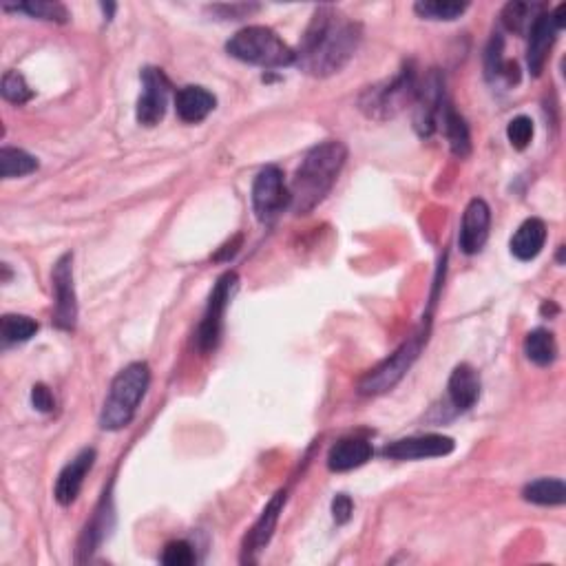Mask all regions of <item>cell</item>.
I'll return each mask as SVG.
<instances>
[{"mask_svg":"<svg viewBox=\"0 0 566 566\" xmlns=\"http://www.w3.org/2000/svg\"><path fill=\"white\" fill-rule=\"evenodd\" d=\"M215 107H217V98L204 87L188 85L177 91V96H175L177 118L186 124L204 122L208 115L215 111Z\"/></svg>","mask_w":566,"mask_h":566,"instance_id":"ac0fdd59","label":"cell"},{"mask_svg":"<svg viewBox=\"0 0 566 566\" xmlns=\"http://www.w3.org/2000/svg\"><path fill=\"white\" fill-rule=\"evenodd\" d=\"M228 56H233L248 65L264 69L290 67L297 62V51L290 49L270 27L253 25L237 31L226 43Z\"/></svg>","mask_w":566,"mask_h":566,"instance_id":"277c9868","label":"cell"},{"mask_svg":"<svg viewBox=\"0 0 566 566\" xmlns=\"http://www.w3.org/2000/svg\"><path fill=\"white\" fill-rule=\"evenodd\" d=\"M443 127H445L447 142H449V146H452L454 155L467 157L471 153L469 127H467L463 115L456 113L452 104H445V109H443Z\"/></svg>","mask_w":566,"mask_h":566,"instance_id":"d4e9b609","label":"cell"},{"mask_svg":"<svg viewBox=\"0 0 566 566\" xmlns=\"http://www.w3.org/2000/svg\"><path fill=\"white\" fill-rule=\"evenodd\" d=\"M558 23H555L553 14H540V18L533 23V27L529 29V47H527V62H529V71L533 78H540L544 65H547L549 51L555 43V36H558Z\"/></svg>","mask_w":566,"mask_h":566,"instance_id":"9a60e30c","label":"cell"},{"mask_svg":"<svg viewBox=\"0 0 566 566\" xmlns=\"http://www.w3.org/2000/svg\"><path fill=\"white\" fill-rule=\"evenodd\" d=\"M454 438L443 434H423L412 438H401L383 447V456L390 460H425L440 458L454 452Z\"/></svg>","mask_w":566,"mask_h":566,"instance_id":"7c38bea8","label":"cell"},{"mask_svg":"<svg viewBox=\"0 0 566 566\" xmlns=\"http://www.w3.org/2000/svg\"><path fill=\"white\" fill-rule=\"evenodd\" d=\"M38 169V160L23 149H14V146H3L0 149V175L5 180H14V177H25Z\"/></svg>","mask_w":566,"mask_h":566,"instance_id":"484cf974","label":"cell"},{"mask_svg":"<svg viewBox=\"0 0 566 566\" xmlns=\"http://www.w3.org/2000/svg\"><path fill=\"white\" fill-rule=\"evenodd\" d=\"M445 109V80L436 69L427 73L423 82H418L416 100H414V129L421 138L434 135L438 127V118Z\"/></svg>","mask_w":566,"mask_h":566,"instance_id":"9c48e42d","label":"cell"},{"mask_svg":"<svg viewBox=\"0 0 566 566\" xmlns=\"http://www.w3.org/2000/svg\"><path fill=\"white\" fill-rule=\"evenodd\" d=\"M352 513H354V502L350 496L339 494L332 500V518L337 524H348L352 520Z\"/></svg>","mask_w":566,"mask_h":566,"instance_id":"e575fe53","label":"cell"},{"mask_svg":"<svg viewBox=\"0 0 566 566\" xmlns=\"http://www.w3.org/2000/svg\"><path fill=\"white\" fill-rule=\"evenodd\" d=\"M257 9V5H215L211 7V12L224 20H239L257 12Z\"/></svg>","mask_w":566,"mask_h":566,"instance_id":"836d02e7","label":"cell"},{"mask_svg":"<svg viewBox=\"0 0 566 566\" xmlns=\"http://www.w3.org/2000/svg\"><path fill=\"white\" fill-rule=\"evenodd\" d=\"M449 403L456 412H467L480 398V376L469 363H460L449 376Z\"/></svg>","mask_w":566,"mask_h":566,"instance_id":"e0dca14e","label":"cell"},{"mask_svg":"<svg viewBox=\"0 0 566 566\" xmlns=\"http://www.w3.org/2000/svg\"><path fill=\"white\" fill-rule=\"evenodd\" d=\"M544 244H547V226H544L542 219L531 217L516 230L509 246L513 257L520 261H531L542 253Z\"/></svg>","mask_w":566,"mask_h":566,"instance_id":"44dd1931","label":"cell"},{"mask_svg":"<svg viewBox=\"0 0 566 566\" xmlns=\"http://www.w3.org/2000/svg\"><path fill=\"white\" fill-rule=\"evenodd\" d=\"M363 27L330 5L314 12L297 51V65L314 78L339 73L361 45Z\"/></svg>","mask_w":566,"mask_h":566,"instance_id":"6da1fadb","label":"cell"},{"mask_svg":"<svg viewBox=\"0 0 566 566\" xmlns=\"http://www.w3.org/2000/svg\"><path fill=\"white\" fill-rule=\"evenodd\" d=\"M418 91V73L412 62L396 73L392 80H383L379 85H372L361 93L359 109L370 120H392L398 113H403L416 100Z\"/></svg>","mask_w":566,"mask_h":566,"instance_id":"5b68a950","label":"cell"},{"mask_svg":"<svg viewBox=\"0 0 566 566\" xmlns=\"http://www.w3.org/2000/svg\"><path fill=\"white\" fill-rule=\"evenodd\" d=\"M427 341V332L414 334L407 339L401 348H398L390 359L383 361L379 368H374L365 379L359 383V394L363 396H381L385 392L394 390V387L403 381V376L410 372L418 356L423 352V345Z\"/></svg>","mask_w":566,"mask_h":566,"instance_id":"8992f818","label":"cell"},{"mask_svg":"<svg viewBox=\"0 0 566 566\" xmlns=\"http://www.w3.org/2000/svg\"><path fill=\"white\" fill-rule=\"evenodd\" d=\"M372 454H374V449L365 438H345V440H339V443L330 449L328 467L330 471L343 474V471H352L368 463Z\"/></svg>","mask_w":566,"mask_h":566,"instance_id":"d6986e66","label":"cell"},{"mask_svg":"<svg viewBox=\"0 0 566 566\" xmlns=\"http://www.w3.org/2000/svg\"><path fill=\"white\" fill-rule=\"evenodd\" d=\"M544 14V7L540 3H509L502 9V25H505L513 34L527 36L533 23Z\"/></svg>","mask_w":566,"mask_h":566,"instance_id":"603a6c76","label":"cell"},{"mask_svg":"<svg viewBox=\"0 0 566 566\" xmlns=\"http://www.w3.org/2000/svg\"><path fill=\"white\" fill-rule=\"evenodd\" d=\"M237 283H239V277L233 270L224 272V275L217 279L215 288L211 292V299H208L204 319L197 328V348L202 352H211L217 348L219 337H222L224 314H226L230 299H233L235 295Z\"/></svg>","mask_w":566,"mask_h":566,"instance_id":"52a82bcc","label":"cell"},{"mask_svg":"<svg viewBox=\"0 0 566 566\" xmlns=\"http://www.w3.org/2000/svg\"><path fill=\"white\" fill-rule=\"evenodd\" d=\"M290 206V191L283 182L279 166H266L255 177L253 184V208L259 222H272L283 208Z\"/></svg>","mask_w":566,"mask_h":566,"instance_id":"ba28073f","label":"cell"},{"mask_svg":"<svg viewBox=\"0 0 566 566\" xmlns=\"http://www.w3.org/2000/svg\"><path fill=\"white\" fill-rule=\"evenodd\" d=\"M142 96L138 100V111L135 118L142 127H155L164 120L166 104H169L171 93V80L166 73L157 67H146L142 71Z\"/></svg>","mask_w":566,"mask_h":566,"instance_id":"8fae6325","label":"cell"},{"mask_svg":"<svg viewBox=\"0 0 566 566\" xmlns=\"http://www.w3.org/2000/svg\"><path fill=\"white\" fill-rule=\"evenodd\" d=\"M491 228V208L485 199H471L463 213L458 244L465 255H478L485 248Z\"/></svg>","mask_w":566,"mask_h":566,"instance_id":"4fadbf2b","label":"cell"},{"mask_svg":"<svg viewBox=\"0 0 566 566\" xmlns=\"http://www.w3.org/2000/svg\"><path fill=\"white\" fill-rule=\"evenodd\" d=\"M51 283H54V323L65 332L76 330L78 323V301H76V288H73V255H62L54 272H51Z\"/></svg>","mask_w":566,"mask_h":566,"instance_id":"30bf717a","label":"cell"},{"mask_svg":"<svg viewBox=\"0 0 566 566\" xmlns=\"http://www.w3.org/2000/svg\"><path fill=\"white\" fill-rule=\"evenodd\" d=\"M502 51H505V40H502L500 31H496L494 38L489 40L485 54V76L489 82H500L505 87H513L520 82L518 62L502 58Z\"/></svg>","mask_w":566,"mask_h":566,"instance_id":"ffe728a7","label":"cell"},{"mask_svg":"<svg viewBox=\"0 0 566 566\" xmlns=\"http://www.w3.org/2000/svg\"><path fill=\"white\" fill-rule=\"evenodd\" d=\"M348 160V149L339 140L321 142L303 157L290 184V208L295 215H308L328 197Z\"/></svg>","mask_w":566,"mask_h":566,"instance_id":"7a4b0ae2","label":"cell"},{"mask_svg":"<svg viewBox=\"0 0 566 566\" xmlns=\"http://www.w3.org/2000/svg\"><path fill=\"white\" fill-rule=\"evenodd\" d=\"M151 383V370L146 363H131L111 383V390L100 412V427L107 432H120L135 418L138 405Z\"/></svg>","mask_w":566,"mask_h":566,"instance_id":"3957f363","label":"cell"},{"mask_svg":"<svg viewBox=\"0 0 566 566\" xmlns=\"http://www.w3.org/2000/svg\"><path fill=\"white\" fill-rule=\"evenodd\" d=\"M5 12L14 9V12L29 14L31 18L40 20H51V23H67L69 12L65 5L60 3H49V0H31V3H20V5H3Z\"/></svg>","mask_w":566,"mask_h":566,"instance_id":"f1b7e54d","label":"cell"},{"mask_svg":"<svg viewBox=\"0 0 566 566\" xmlns=\"http://www.w3.org/2000/svg\"><path fill=\"white\" fill-rule=\"evenodd\" d=\"M36 332L38 323L31 317H25V314H5V317L0 319V334H3L5 345L25 343L34 337Z\"/></svg>","mask_w":566,"mask_h":566,"instance_id":"4316f807","label":"cell"},{"mask_svg":"<svg viewBox=\"0 0 566 566\" xmlns=\"http://www.w3.org/2000/svg\"><path fill=\"white\" fill-rule=\"evenodd\" d=\"M467 3H456V0H421V3L414 5V12L427 18V20H456L467 12Z\"/></svg>","mask_w":566,"mask_h":566,"instance_id":"83f0119b","label":"cell"},{"mask_svg":"<svg viewBox=\"0 0 566 566\" xmlns=\"http://www.w3.org/2000/svg\"><path fill=\"white\" fill-rule=\"evenodd\" d=\"M283 505H286V491H277L272 500L266 505V509L261 511L259 520L255 522V527L250 529V533L246 536L244 542V562H255V555L264 551L268 547V542L272 540V533L277 529L279 516L283 511Z\"/></svg>","mask_w":566,"mask_h":566,"instance_id":"2e32d148","label":"cell"},{"mask_svg":"<svg viewBox=\"0 0 566 566\" xmlns=\"http://www.w3.org/2000/svg\"><path fill=\"white\" fill-rule=\"evenodd\" d=\"M522 498L540 507H558L566 502V485L560 478H540L522 489Z\"/></svg>","mask_w":566,"mask_h":566,"instance_id":"7402d4cb","label":"cell"},{"mask_svg":"<svg viewBox=\"0 0 566 566\" xmlns=\"http://www.w3.org/2000/svg\"><path fill=\"white\" fill-rule=\"evenodd\" d=\"M93 463H96V449L87 447V449H82V452L60 471V476L56 480V489H54L58 505L69 507L71 502H76Z\"/></svg>","mask_w":566,"mask_h":566,"instance_id":"5bb4252c","label":"cell"},{"mask_svg":"<svg viewBox=\"0 0 566 566\" xmlns=\"http://www.w3.org/2000/svg\"><path fill=\"white\" fill-rule=\"evenodd\" d=\"M507 138L516 151H524L533 140V120L527 115H518L513 118L507 127Z\"/></svg>","mask_w":566,"mask_h":566,"instance_id":"4dcf8cb0","label":"cell"},{"mask_svg":"<svg viewBox=\"0 0 566 566\" xmlns=\"http://www.w3.org/2000/svg\"><path fill=\"white\" fill-rule=\"evenodd\" d=\"M31 403H34V407L38 412H54V407H56V401H54V394H51V390L47 385L43 383H38L34 385V390H31Z\"/></svg>","mask_w":566,"mask_h":566,"instance_id":"d6a6232c","label":"cell"},{"mask_svg":"<svg viewBox=\"0 0 566 566\" xmlns=\"http://www.w3.org/2000/svg\"><path fill=\"white\" fill-rule=\"evenodd\" d=\"M524 354L531 363L547 368L555 359H558V343H555L553 334L544 328H538L527 334L524 339Z\"/></svg>","mask_w":566,"mask_h":566,"instance_id":"cb8c5ba5","label":"cell"},{"mask_svg":"<svg viewBox=\"0 0 566 566\" xmlns=\"http://www.w3.org/2000/svg\"><path fill=\"white\" fill-rule=\"evenodd\" d=\"M162 562L166 566H191V564H195V551L188 542L175 540V542H169L164 547Z\"/></svg>","mask_w":566,"mask_h":566,"instance_id":"1f68e13d","label":"cell"},{"mask_svg":"<svg viewBox=\"0 0 566 566\" xmlns=\"http://www.w3.org/2000/svg\"><path fill=\"white\" fill-rule=\"evenodd\" d=\"M0 91H3V98L7 102H12V104H25V102L34 98V91L29 89L25 76L18 71H7L5 73Z\"/></svg>","mask_w":566,"mask_h":566,"instance_id":"f546056e","label":"cell"}]
</instances>
